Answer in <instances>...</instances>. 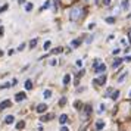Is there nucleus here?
<instances>
[{"instance_id":"f257e3e1","label":"nucleus","mask_w":131,"mask_h":131,"mask_svg":"<svg viewBox=\"0 0 131 131\" xmlns=\"http://www.w3.org/2000/svg\"><path fill=\"white\" fill-rule=\"evenodd\" d=\"M83 7H80V6H75V7H72L71 9V12H69V18H71V21H78V19L83 16Z\"/></svg>"},{"instance_id":"f03ea898","label":"nucleus","mask_w":131,"mask_h":131,"mask_svg":"<svg viewBox=\"0 0 131 131\" xmlns=\"http://www.w3.org/2000/svg\"><path fill=\"white\" fill-rule=\"evenodd\" d=\"M106 74H102V77L100 78H94V80H93V84H94V85H103V84L106 83Z\"/></svg>"},{"instance_id":"7ed1b4c3","label":"nucleus","mask_w":131,"mask_h":131,"mask_svg":"<svg viewBox=\"0 0 131 131\" xmlns=\"http://www.w3.org/2000/svg\"><path fill=\"white\" fill-rule=\"evenodd\" d=\"M25 97H27V94H25L24 91H21V93H18V94L15 96V100L16 102H22V100H25Z\"/></svg>"},{"instance_id":"20e7f679","label":"nucleus","mask_w":131,"mask_h":131,"mask_svg":"<svg viewBox=\"0 0 131 131\" xmlns=\"http://www.w3.org/2000/svg\"><path fill=\"white\" fill-rule=\"evenodd\" d=\"M46 109H47V105H44V103H40L38 106H37V112L38 113H43V112H46Z\"/></svg>"},{"instance_id":"39448f33","label":"nucleus","mask_w":131,"mask_h":131,"mask_svg":"<svg viewBox=\"0 0 131 131\" xmlns=\"http://www.w3.org/2000/svg\"><path fill=\"white\" fill-rule=\"evenodd\" d=\"M94 71H96V74H102V72H105V71H106V65L100 63V65L97 66V68H94Z\"/></svg>"},{"instance_id":"423d86ee","label":"nucleus","mask_w":131,"mask_h":131,"mask_svg":"<svg viewBox=\"0 0 131 131\" xmlns=\"http://www.w3.org/2000/svg\"><path fill=\"white\" fill-rule=\"evenodd\" d=\"M10 106V102L9 100H3L2 103H0V111H5L6 107H9Z\"/></svg>"},{"instance_id":"0eeeda50","label":"nucleus","mask_w":131,"mask_h":131,"mask_svg":"<svg viewBox=\"0 0 131 131\" xmlns=\"http://www.w3.org/2000/svg\"><path fill=\"white\" fill-rule=\"evenodd\" d=\"M103 127H105V122H103V121H97V122H96V131L103 130Z\"/></svg>"},{"instance_id":"6e6552de","label":"nucleus","mask_w":131,"mask_h":131,"mask_svg":"<svg viewBox=\"0 0 131 131\" xmlns=\"http://www.w3.org/2000/svg\"><path fill=\"white\" fill-rule=\"evenodd\" d=\"M59 122H60L62 125H63V124H66V122H68V115H65V113H63V115H60Z\"/></svg>"},{"instance_id":"1a4fd4ad","label":"nucleus","mask_w":131,"mask_h":131,"mask_svg":"<svg viewBox=\"0 0 131 131\" xmlns=\"http://www.w3.org/2000/svg\"><path fill=\"white\" fill-rule=\"evenodd\" d=\"M13 121H15V118H13V115H7L6 118H5V122H6V124H12Z\"/></svg>"},{"instance_id":"9d476101","label":"nucleus","mask_w":131,"mask_h":131,"mask_svg":"<svg viewBox=\"0 0 131 131\" xmlns=\"http://www.w3.org/2000/svg\"><path fill=\"white\" fill-rule=\"evenodd\" d=\"M69 81H71V75H69V74H66L65 77H63V84H65V85H68V84H69Z\"/></svg>"},{"instance_id":"9b49d317","label":"nucleus","mask_w":131,"mask_h":131,"mask_svg":"<svg viewBox=\"0 0 131 131\" xmlns=\"http://www.w3.org/2000/svg\"><path fill=\"white\" fill-rule=\"evenodd\" d=\"M37 43H38V38H32L31 43H30V49H34L37 46Z\"/></svg>"},{"instance_id":"f8f14e48","label":"nucleus","mask_w":131,"mask_h":131,"mask_svg":"<svg viewBox=\"0 0 131 131\" xmlns=\"http://www.w3.org/2000/svg\"><path fill=\"white\" fill-rule=\"evenodd\" d=\"M25 89H27V90L32 89V83H31V80H27V81H25Z\"/></svg>"},{"instance_id":"ddd939ff","label":"nucleus","mask_w":131,"mask_h":131,"mask_svg":"<svg viewBox=\"0 0 131 131\" xmlns=\"http://www.w3.org/2000/svg\"><path fill=\"white\" fill-rule=\"evenodd\" d=\"M24 127H25V122L24 121H19L18 124H16V130H22Z\"/></svg>"},{"instance_id":"4468645a","label":"nucleus","mask_w":131,"mask_h":131,"mask_svg":"<svg viewBox=\"0 0 131 131\" xmlns=\"http://www.w3.org/2000/svg\"><path fill=\"white\" fill-rule=\"evenodd\" d=\"M43 94H44V99H50L52 91H50V90H44V93H43Z\"/></svg>"},{"instance_id":"2eb2a0df","label":"nucleus","mask_w":131,"mask_h":131,"mask_svg":"<svg viewBox=\"0 0 131 131\" xmlns=\"http://www.w3.org/2000/svg\"><path fill=\"white\" fill-rule=\"evenodd\" d=\"M80 44H81V40H74V41L71 43V46H72V47H78Z\"/></svg>"},{"instance_id":"dca6fc26","label":"nucleus","mask_w":131,"mask_h":131,"mask_svg":"<svg viewBox=\"0 0 131 131\" xmlns=\"http://www.w3.org/2000/svg\"><path fill=\"white\" fill-rule=\"evenodd\" d=\"M121 62H122V59H115L113 60V63H112V66L113 68H116L118 65H121Z\"/></svg>"},{"instance_id":"f3484780","label":"nucleus","mask_w":131,"mask_h":131,"mask_svg":"<svg viewBox=\"0 0 131 131\" xmlns=\"http://www.w3.org/2000/svg\"><path fill=\"white\" fill-rule=\"evenodd\" d=\"M111 97H112L113 100H116V99H118V97H119V91H113V93H112V96H111Z\"/></svg>"},{"instance_id":"a211bd4d","label":"nucleus","mask_w":131,"mask_h":131,"mask_svg":"<svg viewBox=\"0 0 131 131\" xmlns=\"http://www.w3.org/2000/svg\"><path fill=\"white\" fill-rule=\"evenodd\" d=\"M25 10H27V12H31V10H32V3H28V5L25 6Z\"/></svg>"},{"instance_id":"6ab92c4d","label":"nucleus","mask_w":131,"mask_h":131,"mask_svg":"<svg viewBox=\"0 0 131 131\" xmlns=\"http://www.w3.org/2000/svg\"><path fill=\"white\" fill-rule=\"evenodd\" d=\"M52 118H53V115H46V116H41V121H49Z\"/></svg>"},{"instance_id":"aec40b11","label":"nucleus","mask_w":131,"mask_h":131,"mask_svg":"<svg viewBox=\"0 0 131 131\" xmlns=\"http://www.w3.org/2000/svg\"><path fill=\"white\" fill-rule=\"evenodd\" d=\"M125 77H127V72H124V74H122V75H121V77L118 78V81H119V83H122V81L125 80Z\"/></svg>"},{"instance_id":"412c9836","label":"nucleus","mask_w":131,"mask_h":131,"mask_svg":"<svg viewBox=\"0 0 131 131\" xmlns=\"http://www.w3.org/2000/svg\"><path fill=\"white\" fill-rule=\"evenodd\" d=\"M97 112H99V113H103V112H105V105H103V103L99 106V111H97Z\"/></svg>"},{"instance_id":"4be33fe9","label":"nucleus","mask_w":131,"mask_h":131,"mask_svg":"<svg viewBox=\"0 0 131 131\" xmlns=\"http://www.w3.org/2000/svg\"><path fill=\"white\" fill-rule=\"evenodd\" d=\"M10 87V83H5L3 85H0V89H9Z\"/></svg>"},{"instance_id":"5701e85b","label":"nucleus","mask_w":131,"mask_h":131,"mask_svg":"<svg viewBox=\"0 0 131 131\" xmlns=\"http://www.w3.org/2000/svg\"><path fill=\"white\" fill-rule=\"evenodd\" d=\"M128 3H130L128 0H125V2H122V9H127V7H128Z\"/></svg>"},{"instance_id":"b1692460","label":"nucleus","mask_w":131,"mask_h":131,"mask_svg":"<svg viewBox=\"0 0 131 131\" xmlns=\"http://www.w3.org/2000/svg\"><path fill=\"white\" fill-rule=\"evenodd\" d=\"M47 7H50V2H46V3H44V5H43L41 10H43V9H47Z\"/></svg>"},{"instance_id":"393cba45","label":"nucleus","mask_w":131,"mask_h":131,"mask_svg":"<svg viewBox=\"0 0 131 131\" xmlns=\"http://www.w3.org/2000/svg\"><path fill=\"white\" fill-rule=\"evenodd\" d=\"M52 52H53V53H60V52H62V47H56V49H53Z\"/></svg>"},{"instance_id":"a878e982","label":"nucleus","mask_w":131,"mask_h":131,"mask_svg":"<svg viewBox=\"0 0 131 131\" xmlns=\"http://www.w3.org/2000/svg\"><path fill=\"white\" fill-rule=\"evenodd\" d=\"M106 22H109V24H113V22H115V18H112V16H111V18L106 19Z\"/></svg>"},{"instance_id":"bb28decb","label":"nucleus","mask_w":131,"mask_h":131,"mask_svg":"<svg viewBox=\"0 0 131 131\" xmlns=\"http://www.w3.org/2000/svg\"><path fill=\"white\" fill-rule=\"evenodd\" d=\"M49 47H50V41H46L44 43V50H47Z\"/></svg>"},{"instance_id":"cd10ccee","label":"nucleus","mask_w":131,"mask_h":131,"mask_svg":"<svg viewBox=\"0 0 131 131\" xmlns=\"http://www.w3.org/2000/svg\"><path fill=\"white\" fill-rule=\"evenodd\" d=\"M56 63H58V60H56V59H52V60H50V65H52V66H54Z\"/></svg>"},{"instance_id":"c85d7f7f","label":"nucleus","mask_w":131,"mask_h":131,"mask_svg":"<svg viewBox=\"0 0 131 131\" xmlns=\"http://www.w3.org/2000/svg\"><path fill=\"white\" fill-rule=\"evenodd\" d=\"M106 96L109 97V96H112V89H107V91H106Z\"/></svg>"},{"instance_id":"c756f323","label":"nucleus","mask_w":131,"mask_h":131,"mask_svg":"<svg viewBox=\"0 0 131 131\" xmlns=\"http://www.w3.org/2000/svg\"><path fill=\"white\" fill-rule=\"evenodd\" d=\"M103 5H105V6H109V5H111V0H103Z\"/></svg>"},{"instance_id":"7c9ffc66","label":"nucleus","mask_w":131,"mask_h":131,"mask_svg":"<svg viewBox=\"0 0 131 131\" xmlns=\"http://www.w3.org/2000/svg\"><path fill=\"white\" fill-rule=\"evenodd\" d=\"M65 103H66V99H65V97H63V99H60V100H59V105H65Z\"/></svg>"},{"instance_id":"2f4dec72","label":"nucleus","mask_w":131,"mask_h":131,"mask_svg":"<svg viewBox=\"0 0 131 131\" xmlns=\"http://www.w3.org/2000/svg\"><path fill=\"white\" fill-rule=\"evenodd\" d=\"M24 47H25V44H24V43H22V44H21V46H19V47H18V50H19V52H21V50H24Z\"/></svg>"},{"instance_id":"473e14b6","label":"nucleus","mask_w":131,"mask_h":131,"mask_svg":"<svg viewBox=\"0 0 131 131\" xmlns=\"http://www.w3.org/2000/svg\"><path fill=\"white\" fill-rule=\"evenodd\" d=\"M81 65H83V60L78 59V60H77V66H81Z\"/></svg>"},{"instance_id":"72a5a7b5","label":"nucleus","mask_w":131,"mask_h":131,"mask_svg":"<svg viewBox=\"0 0 131 131\" xmlns=\"http://www.w3.org/2000/svg\"><path fill=\"white\" fill-rule=\"evenodd\" d=\"M3 32H5V28H3V27H0V37L3 36Z\"/></svg>"},{"instance_id":"f704fd0d","label":"nucleus","mask_w":131,"mask_h":131,"mask_svg":"<svg viewBox=\"0 0 131 131\" xmlns=\"http://www.w3.org/2000/svg\"><path fill=\"white\" fill-rule=\"evenodd\" d=\"M84 74H85V72H84V71H80V72H78V75H77V77H83Z\"/></svg>"},{"instance_id":"c9c22d12","label":"nucleus","mask_w":131,"mask_h":131,"mask_svg":"<svg viewBox=\"0 0 131 131\" xmlns=\"http://www.w3.org/2000/svg\"><path fill=\"white\" fill-rule=\"evenodd\" d=\"M119 53V49H113V54H118Z\"/></svg>"},{"instance_id":"e433bc0d","label":"nucleus","mask_w":131,"mask_h":131,"mask_svg":"<svg viewBox=\"0 0 131 131\" xmlns=\"http://www.w3.org/2000/svg\"><path fill=\"white\" fill-rule=\"evenodd\" d=\"M75 107H81V103L80 102H75Z\"/></svg>"},{"instance_id":"4c0bfd02","label":"nucleus","mask_w":131,"mask_h":131,"mask_svg":"<svg viewBox=\"0 0 131 131\" xmlns=\"http://www.w3.org/2000/svg\"><path fill=\"white\" fill-rule=\"evenodd\" d=\"M60 131H69V130H68L66 127H62V128H60Z\"/></svg>"},{"instance_id":"58836bf2","label":"nucleus","mask_w":131,"mask_h":131,"mask_svg":"<svg viewBox=\"0 0 131 131\" xmlns=\"http://www.w3.org/2000/svg\"><path fill=\"white\" fill-rule=\"evenodd\" d=\"M24 2H25V0H18V3H19V5H24Z\"/></svg>"},{"instance_id":"ea45409f","label":"nucleus","mask_w":131,"mask_h":131,"mask_svg":"<svg viewBox=\"0 0 131 131\" xmlns=\"http://www.w3.org/2000/svg\"><path fill=\"white\" fill-rule=\"evenodd\" d=\"M128 38H130V43H131V30H130V32H128Z\"/></svg>"},{"instance_id":"a19ab883","label":"nucleus","mask_w":131,"mask_h":131,"mask_svg":"<svg viewBox=\"0 0 131 131\" xmlns=\"http://www.w3.org/2000/svg\"><path fill=\"white\" fill-rule=\"evenodd\" d=\"M128 97H131V90H130V93H128Z\"/></svg>"}]
</instances>
